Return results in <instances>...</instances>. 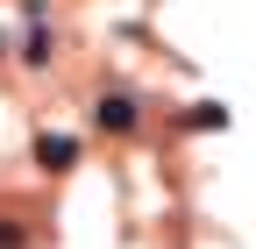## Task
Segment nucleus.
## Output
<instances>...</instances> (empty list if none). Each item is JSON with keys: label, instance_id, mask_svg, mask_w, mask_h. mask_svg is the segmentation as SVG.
Listing matches in <instances>:
<instances>
[{"label": "nucleus", "instance_id": "f257e3e1", "mask_svg": "<svg viewBox=\"0 0 256 249\" xmlns=\"http://www.w3.org/2000/svg\"><path fill=\"white\" fill-rule=\"evenodd\" d=\"M92 114H100V128H107V136H128V128H136V100H128V92H107Z\"/></svg>", "mask_w": 256, "mask_h": 249}, {"label": "nucleus", "instance_id": "f03ea898", "mask_svg": "<svg viewBox=\"0 0 256 249\" xmlns=\"http://www.w3.org/2000/svg\"><path fill=\"white\" fill-rule=\"evenodd\" d=\"M36 164L72 171V164H78V142H72V136H36Z\"/></svg>", "mask_w": 256, "mask_h": 249}, {"label": "nucleus", "instance_id": "7ed1b4c3", "mask_svg": "<svg viewBox=\"0 0 256 249\" xmlns=\"http://www.w3.org/2000/svg\"><path fill=\"white\" fill-rule=\"evenodd\" d=\"M185 128H228V114H220L214 100H206V107H185Z\"/></svg>", "mask_w": 256, "mask_h": 249}, {"label": "nucleus", "instance_id": "20e7f679", "mask_svg": "<svg viewBox=\"0 0 256 249\" xmlns=\"http://www.w3.org/2000/svg\"><path fill=\"white\" fill-rule=\"evenodd\" d=\"M0 249H28V235H22L14 221H0Z\"/></svg>", "mask_w": 256, "mask_h": 249}]
</instances>
